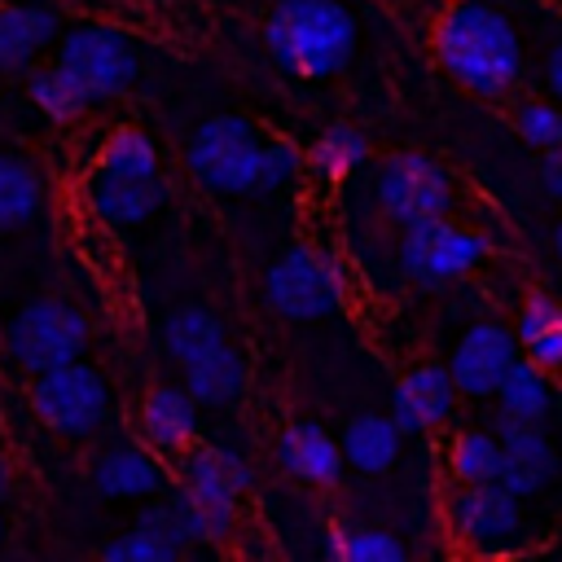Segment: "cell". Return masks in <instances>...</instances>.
I'll return each instance as SVG.
<instances>
[{
    "instance_id": "1",
    "label": "cell",
    "mask_w": 562,
    "mask_h": 562,
    "mask_svg": "<svg viewBox=\"0 0 562 562\" xmlns=\"http://www.w3.org/2000/svg\"><path fill=\"white\" fill-rule=\"evenodd\" d=\"M435 61L470 97L501 101L522 79V40L514 22L483 0H452L430 35Z\"/></svg>"
},
{
    "instance_id": "2",
    "label": "cell",
    "mask_w": 562,
    "mask_h": 562,
    "mask_svg": "<svg viewBox=\"0 0 562 562\" xmlns=\"http://www.w3.org/2000/svg\"><path fill=\"white\" fill-rule=\"evenodd\" d=\"M272 61L307 83L334 79L356 53V18L338 0H277L263 22Z\"/></svg>"
},
{
    "instance_id": "3",
    "label": "cell",
    "mask_w": 562,
    "mask_h": 562,
    "mask_svg": "<svg viewBox=\"0 0 562 562\" xmlns=\"http://www.w3.org/2000/svg\"><path fill=\"white\" fill-rule=\"evenodd\" d=\"M250 461L224 443H189L180 452V487H171V505L180 514L184 540L193 544H224L237 527L241 492H250Z\"/></svg>"
},
{
    "instance_id": "4",
    "label": "cell",
    "mask_w": 562,
    "mask_h": 562,
    "mask_svg": "<svg viewBox=\"0 0 562 562\" xmlns=\"http://www.w3.org/2000/svg\"><path fill=\"white\" fill-rule=\"evenodd\" d=\"M443 527L461 553L474 558H505L522 549V501L487 479V483H452L443 496Z\"/></svg>"
},
{
    "instance_id": "5",
    "label": "cell",
    "mask_w": 562,
    "mask_h": 562,
    "mask_svg": "<svg viewBox=\"0 0 562 562\" xmlns=\"http://www.w3.org/2000/svg\"><path fill=\"white\" fill-rule=\"evenodd\" d=\"M259 149H263V136L250 119L211 114L193 127L184 145V167L211 193H250L259 176Z\"/></svg>"
},
{
    "instance_id": "6",
    "label": "cell",
    "mask_w": 562,
    "mask_h": 562,
    "mask_svg": "<svg viewBox=\"0 0 562 562\" xmlns=\"http://www.w3.org/2000/svg\"><path fill=\"white\" fill-rule=\"evenodd\" d=\"M4 351L31 378L88 351V316L66 299H31L4 325Z\"/></svg>"
},
{
    "instance_id": "7",
    "label": "cell",
    "mask_w": 562,
    "mask_h": 562,
    "mask_svg": "<svg viewBox=\"0 0 562 562\" xmlns=\"http://www.w3.org/2000/svg\"><path fill=\"white\" fill-rule=\"evenodd\" d=\"M57 66L83 88L92 105L123 97L140 75L136 44L105 22H79L66 35H57Z\"/></svg>"
},
{
    "instance_id": "8",
    "label": "cell",
    "mask_w": 562,
    "mask_h": 562,
    "mask_svg": "<svg viewBox=\"0 0 562 562\" xmlns=\"http://www.w3.org/2000/svg\"><path fill=\"white\" fill-rule=\"evenodd\" d=\"M487 237L479 228H461L448 220H422L400 228V246H395V263L404 272V281H413L417 290H443L461 277H470L483 259H487Z\"/></svg>"
},
{
    "instance_id": "9",
    "label": "cell",
    "mask_w": 562,
    "mask_h": 562,
    "mask_svg": "<svg viewBox=\"0 0 562 562\" xmlns=\"http://www.w3.org/2000/svg\"><path fill=\"white\" fill-rule=\"evenodd\" d=\"M31 408H35V417L53 435L88 439L110 417V386H105L101 369H92L79 356V360H66L57 369L35 373V382H31Z\"/></svg>"
},
{
    "instance_id": "10",
    "label": "cell",
    "mask_w": 562,
    "mask_h": 562,
    "mask_svg": "<svg viewBox=\"0 0 562 562\" xmlns=\"http://www.w3.org/2000/svg\"><path fill=\"white\" fill-rule=\"evenodd\" d=\"M347 294V272L338 259L312 246H290L263 272V299L285 321H316L329 316Z\"/></svg>"
},
{
    "instance_id": "11",
    "label": "cell",
    "mask_w": 562,
    "mask_h": 562,
    "mask_svg": "<svg viewBox=\"0 0 562 562\" xmlns=\"http://www.w3.org/2000/svg\"><path fill=\"white\" fill-rule=\"evenodd\" d=\"M373 198H378V211L395 224V228H408V224H422V220H448L452 211V176L430 158V154H391L378 176H373Z\"/></svg>"
},
{
    "instance_id": "12",
    "label": "cell",
    "mask_w": 562,
    "mask_h": 562,
    "mask_svg": "<svg viewBox=\"0 0 562 562\" xmlns=\"http://www.w3.org/2000/svg\"><path fill=\"white\" fill-rule=\"evenodd\" d=\"M518 356L522 351H518L514 329H505L501 321H474L457 338V347L448 356V378H452L457 395H465V400H492V391L501 386L505 369Z\"/></svg>"
},
{
    "instance_id": "13",
    "label": "cell",
    "mask_w": 562,
    "mask_h": 562,
    "mask_svg": "<svg viewBox=\"0 0 562 562\" xmlns=\"http://www.w3.org/2000/svg\"><path fill=\"white\" fill-rule=\"evenodd\" d=\"M487 422H492L487 430L501 439V474H496V483H505L518 501L536 496L553 479V465H558L553 461V443L544 439L540 422H518V417H509L501 408H492Z\"/></svg>"
},
{
    "instance_id": "14",
    "label": "cell",
    "mask_w": 562,
    "mask_h": 562,
    "mask_svg": "<svg viewBox=\"0 0 562 562\" xmlns=\"http://www.w3.org/2000/svg\"><path fill=\"white\" fill-rule=\"evenodd\" d=\"M457 408V386L448 378V364H413L395 391H391V422L400 435H430L452 422Z\"/></svg>"
},
{
    "instance_id": "15",
    "label": "cell",
    "mask_w": 562,
    "mask_h": 562,
    "mask_svg": "<svg viewBox=\"0 0 562 562\" xmlns=\"http://www.w3.org/2000/svg\"><path fill=\"white\" fill-rule=\"evenodd\" d=\"M83 202L105 228H136L167 202V180L162 176H119L92 167L83 180Z\"/></svg>"
},
{
    "instance_id": "16",
    "label": "cell",
    "mask_w": 562,
    "mask_h": 562,
    "mask_svg": "<svg viewBox=\"0 0 562 562\" xmlns=\"http://www.w3.org/2000/svg\"><path fill=\"white\" fill-rule=\"evenodd\" d=\"M92 487L110 501H149L167 487V465L149 443L119 439L92 457Z\"/></svg>"
},
{
    "instance_id": "17",
    "label": "cell",
    "mask_w": 562,
    "mask_h": 562,
    "mask_svg": "<svg viewBox=\"0 0 562 562\" xmlns=\"http://www.w3.org/2000/svg\"><path fill=\"white\" fill-rule=\"evenodd\" d=\"M277 461L290 479L307 483V487H334L342 479V448L338 439L321 426V422H290L277 435Z\"/></svg>"
},
{
    "instance_id": "18",
    "label": "cell",
    "mask_w": 562,
    "mask_h": 562,
    "mask_svg": "<svg viewBox=\"0 0 562 562\" xmlns=\"http://www.w3.org/2000/svg\"><path fill=\"white\" fill-rule=\"evenodd\" d=\"M57 35H61V18L48 0L0 4V70H26Z\"/></svg>"
},
{
    "instance_id": "19",
    "label": "cell",
    "mask_w": 562,
    "mask_h": 562,
    "mask_svg": "<svg viewBox=\"0 0 562 562\" xmlns=\"http://www.w3.org/2000/svg\"><path fill=\"white\" fill-rule=\"evenodd\" d=\"M136 422H140V439L158 457H180L198 439V404L184 386H149Z\"/></svg>"
},
{
    "instance_id": "20",
    "label": "cell",
    "mask_w": 562,
    "mask_h": 562,
    "mask_svg": "<svg viewBox=\"0 0 562 562\" xmlns=\"http://www.w3.org/2000/svg\"><path fill=\"white\" fill-rule=\"evenodd\" d=\"M514 338L518 351L544 369L549 378H562V303L544 290H531L518 303V321H514Z\"/></svg>"
},
{
    "instance_id": "21",
    "label": "cell",
    "mask_w": 562,
    "mask_h": 562,
    "mask_svg": "<svg viewBox=\"0 0 562 562\" xmlns=\"http://www.w3.org/2000/svg\"><path fill=\"white\" fill-rule=\"evenodd\" d=\"M184 391L198 408H228L246 395V356L224 338L193 364H184Z\"/></svg>"
},
{
    "instance_id": "22",
    "label": "cell",
    "mask_w": 562,
    "mask_h": 562,
    "mask_svg": "<svg viewBox=\"0 0 562 562\" xmlns=\"http://www.w3.org/2000/svg\"><path fill=\"white\" fill-rule=\"evenodd\" d=\"M400 443H404V435L391 422V413H356L338 435L342 465H351L360 474H386L400 457Z\"/></svg>"
},
{
    "instance_id": "23",
    "label": "cell",
    "mask_w": 562,
    "mask_h": 562,
    "mask_svg": "<svg viewBox=\"0 0 562 562\" xmlns=\"http://www.w3.org/2000/svg\"><path fill=\"white\" fill-rule=\"evenodd\" d=\"M492 400H496L501 413H509L518 422H544L553 413V378L544 369H536L527 356H518L505 369V378L492 391Z\"/></svg>"
},
{
    "instance_id": "24",
    "label": "cell",
    "mask_w": 562,
    "mask_h": 562,
    "mask_svg": "<svg viewBox=\"0 0 562 562\" xmlns=\"http://www.w3.org/2000/svg\"><path fill=\"white\" fill-rule=\"evenodd\" d=\"M303 158H307L312 176L338 184V180H347L351 171H360L369 162V136L360 127H351V123H329Z\"/></svg>"
},
{
    "instance_id": "25",
    "label": "cell",
    "mask_w": 562,
    "mask_h": 562,
    "mask_svg": "<svg viewBox=\"0 0 562 562\" xmlns=\"http://www.w3.org/2000/svg\"><path fill=\"white\" fill-rule=\"evenodd\" d=\"M224 342V321L211 307H176L162 321V351L167 360H176L180 369L193 364L198 356H206L211 347Z\"/></svg>"
},
{
    "instance_id": "26",
    "label": "cell",
    "mask_w": 562,
    "mask_h": 562,
    "mask_svg": "<svg viewBox=\"0 0 562 562\" xmlns=\"http://www.w3.org/2000/svg\"><path fill=\"white\" fill-rule=\"evenodd\" d=\"M443 470L452 483H487L501 474V439L483 426H465L448 435Z\"/></svg>"
},
{
    "instance_id": "27",
    "label": "cell",
    "mask_w": 562,
    "mask_h": 562,
    "mask_svg": "<svg viewBox=\"0 0 562 562\" xmlns=\"http://www.w3.org/2000/svg\"><path fill=\"white\" fill-rule=\"evenodd\" d=\"M325 549L338 562H404L408 544L391 527H369V522H329L325 527Z\"/></svg>"
},
{
    "instance_id": "28",
    "label": "cell",
    "mask_w": 562,
    "mask_h": 562,
    "mask_svg": "<svg viewBox=\"0 0 562 562\" xmlns=\"http://www.w3.org/2000/svg\"><path fill=\"white\" fill-rule=\"evenodd\" d=\"M40 206H44L40 171L18 154H0V233L31 224L40 215Z\"/></svg>"
},
{
    "instance_id": "29",
    "label": "cell",
    "mask_w": 562,
    "mask_h": 562,
    "mask_svg": "<svg viewBox=\"0 0 562 562\" xmlns=\"http://www.w3.org/2000/svg\"><path fill=\"white\" fill-rule=\"evenodd\" d=\"M26 92H31V105L44 114V119H53V123H70V119H79L92 101L83 97V88L53 61V66H44V70H35L31 75V83H26Z\"/></svg>"
},
{
    "instance_id": "30",
    "label": "cell",
    "mask_w": 562,
    "mask_h": 562,
    "mask_svg": "<svg viewBox=\"0 0 562 562\" xmlns=\"http://www.w3.org/2000/svg\"><path fill=\"white\" fill-rule=\"evenodd\" d=\"M97 167L119 176H158V149L140 127H114L97 154Z\"/></svg>"
},
{
    "instance_id": "31",
    "label": "cell",
    "mask_w": 562,
    "mask_h": 562,
    "mask_svg": "<svg viewBox=\"0 0 562 562\" xmlns=\"http://www.w3.org/2000/svg\"><path fill=\"white\" fill-rule=\"evenodd\" d=\"M180 553L184 549L171 536H162L158 527H145V522H132L123 536L105 540V549H101L105 562H176Z\"/></svg>"
},
{
    "instance_id": "32",
    "label": "cell",
    "mask_w": 562,
    "mask_h": 562,
    "mask_svg": "<svg viewBox=\"0 0 562 562\" xmlns=\"http://www.w3.org/2000/svg\"><path fill=\"white\" fill-rule=\"evenodd\" d=\"M514 132L531 145V149H553L562 145V105L544 101V97H527L514 105Z\"/></svg>"
},
{
    "instance_id": "33",
    "label": "cell",
    "mask_w": 562,
    "mask_h": 562,
    "mask_svg": "<svg viewBox=\"0 0 562 562\" xmlns=\"http://www.w3.org/2000/svg\"><path fill=\"white\" fill-rule=\"evenodd\" d=\"M303 171H307V158H303V149H299L294 140H263L255 189H263V193H281V189L299 184Z\"/></svg>"
},
{
    "instance_id": "34",
    "label": "cell",
    "mask_w": 562,
    "mask_h": 562,
    "mask_svg": "<svg viewBox=\"0 0 562 562\" xmlns=\"http://www.w3.org/2000/svg\"><path fill=\"white\" fill-rule=\"evenodd\" d=\"M540 189H544L553 202H562V145L544 149V162H540Z\"/></svg>"
},
{
    "instance_id": "35",
    "label": "cell",
    "mask_w": 562,
    "mask_h": 562,
    "mask_svg": "<svg viewBox=\"0 0 562 562\" xmlns=\"http://www.w3.org/2000/svg\"><path fill=\"white\" fill-rule=\"evenodd\" d=\"M544 88H549V97L562 105V40L549 48V57H544Z\"/></svg>"
},
{
    "instance_id": "36",
    "label": "cell",
    "mask_w": 562,
    "mask_h": 562,
    "mask_svg": "<svg viewBox=\"0 0 562 562\" xmlns=\"http://www.w3.org/2000/svg\"><path fill=\"white\" fill-rule=\"evenodd\" d=\"M553 250H558V259H562V220H558V228H553Z\"/></svg>"
},
{
    "instance_id": "37",
    "label": "cell",
    "mask_w": 562,
    "mask_h": 562,
    "mask_svg": "<svg viewBox=\"0 0 562 562\" xmlns=\"http://www.w3.org/2000/svg\"><path fill=\"white\" fill-rule=\"evenodd\" d=\"M4 483H9V470H4V461H0V496H4Z\"/></svg>"
},
{
    "instance_id": "38",
    "label": "cell",
    "mask_w": 562,
    "mask_h": 562,
    "mask_svg": "<svg viewBox=\"0 0 562 562\" xmlns=\"http://www.w3.org/2000/svg\"><path fill=\"white\" fill-rule=\"evenodd\" d=\"M0 549H4V522H0Z\"/></svg>"
}]
</instances>
